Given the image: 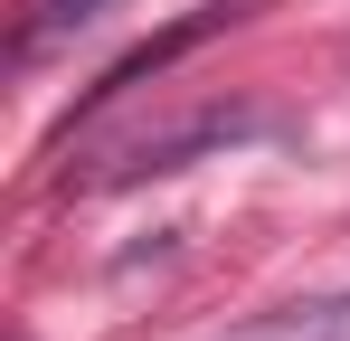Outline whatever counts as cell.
<instances>
[{
    "label": "cell",
    "mask_w": 350,
    "mask_h": 341,
    "mask_svg": "<svg viewBox=\"0 0 350 341\" xmlns=\"http://www.w3.org/2000/svg\"><path fill=\"white\" fill-rule=\"evenodd\" d=\"M265 341H350V294H322V303H293Z\"/></svg>",
    "instance_id": "1"
}]
</instances>
